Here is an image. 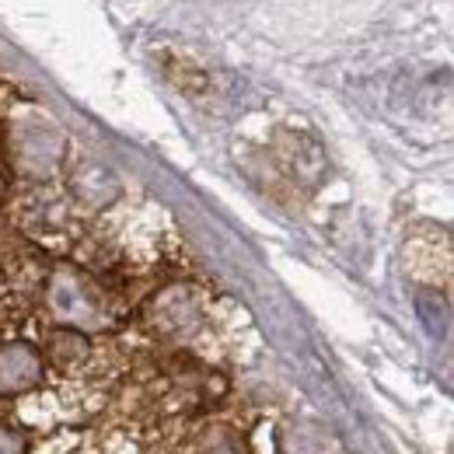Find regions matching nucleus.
<instances>
[{
  "instance_id": "nucleus-1",
  "label": "nucleus",
  "mask_w": 454,
  "mask_h": 454,
  "mask_svg": "<svg viewBox=\"0 0 454 454\" xmlns=\"http://www.w3.org/2000/svg\"><path fill=\"white\" fill-rule=\"evenodd\" d=\"M46 304L57 325H70L81 333H95L109 325V304L102 286L77 266H57L46 280Z\"/></svg>"
},
{
  "instance_id": "nucleus-2",
  "label": "nucleus",
  "mask_w": 454,
  "mask_h": 454,
  "mask_svg": "<svg viewBox=\"0 0 454 454\" xmlns=\"http://www.w3.org/2000/svg\"><path fill=\"white\" fill-rule=\"evenodd\" d=\"M7 154L18 175L25 178H50L63 165L67 137L50 122H21L11 129Z\"/></svg>"
},
{
  "instance_id": "nucleus-3",
  "label": "nucleus",
  "mask_w": 454,
  "mask_h": 454,
  "mask_svg": "<svg viewBox=\"0 0 454 454\" xmlns=\"http://www.w3.org/2000/svg\"><path fill=\"white\" fill-rule=\"evenodd\" d=\"M147 325L165 342L192 340L203 325V304L189 286H168V290L154 294V301L147 308Z\"/></svg>"
},
{
  "instance_id": "nucleus-4",
  "label": "nucleus",
  "mask_w": 454,
  "mask_h": 454,
  "mask_svg": "<svg viewBox=\"0 0 454 454\" xmlns=\"http://www.w3.org/2000/svg\"><path fill=\"white\" fill-rule=\"evenodd\" d=\"M43 378H46V360L32 342L14 340L0 346V398L28 395L43 385Z\"/></svg>"
},
{
  "instance_id": "nucleus-5",
  "label": "nucleus",
  "mask_w": 454,
  "mask_h": 454,
  "mask_svg": "<svg viewBox=\"0 0 454 454\" xmlns=\"http://www.w3.org/2000/svg\"><path fill=\"white\" fill-rule=\"evenodd\" d=\"M277 454H340V441L318 419H286L277 427Z\"/></svg>"
},
{
  "instance_id": "nucleus-6",
  "label": "nucleus",
  "mask_w": 454,
  "mask_h": 454,
  "mask_svg": "<svg viewBox=\"0 0 454 454\" xmlns=\"http://www.w3.org/2000/svg\"><path fill=\"white\" fill-rule=\"evenodd\" d=\"M70 196L88 210H102L119 196V182H115V175L106 165L81 161L70 175Z\"/></svg>"
},
{
  "instance_id": "nucleus-7",
  "label": "nucleus",
  "mask_w": 454,
  "mask_h": 454,
  "mask_svg": "<svg viewBox=\"0 0 454 454\" xmlns=\"http://www.w3.org/2000/svg\"><path fill=\"white\" fill-rule=\"evenodd\" d=\"M43 349H46L50 364L70 371V367H81L91 356V336L81 333V329H70V325H53L43 336Z\"/></svg>"
},
{
  "instance_id": "nucleus-8",
  "label": "nucleus",
  "mask_w": 454,
  "mask_h": 454,
  "mask_svg": "<svg viewBox=\"0 0 454 454\" xmlns=\"http://www.w3.org/2000/svg\"><path fill=\"white\" fill-rule=\"evenodd\" d=\"M0 454H28L25 430H18L11 423H0Z\"/></svg>"
},
{
  "instance_id": "nucleus-9",
  "label": "nucleus",
  "mask_w": 454,
  "mask_h": 454,
  "mask_svg": "<svg viewBox=\"0 0 454 454\" xmlns=\"http://www.w3.org/2000/svg\"><path fill=\"white\" fill-rule=\"evenodd\" d=\"M4 200H7V178L0 175V207H4Z\"/></svg>"
}]
</instances>
